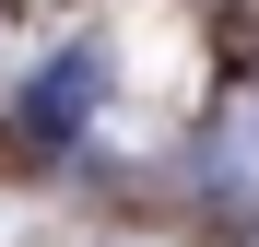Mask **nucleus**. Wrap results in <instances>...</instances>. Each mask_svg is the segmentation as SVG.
<instances>
[{"label": "nucleus", "mask_w": 259, "mask_h": 247, "mask_svg": "<svg viewBox=\"0 0 259 247\" xmlns=\"http://www.w3.org/2000/svg\"><path fill=\"white\" fill-rule=\"evenodd\" d=\"M95 82H106V47H71V59L48 71V82H35V130H48V141H59V130H82Z\"/></svg>", "instance_id": "nucleus-2"}, {"label": "nucleus", "mask_w": 259, "mask_h": 247, "mask_svg": "<svg viewBox=\"0 0 259 247\" xmlns=\"http://www.w3.org/2000/svg\"><path fill=\"white\" fill-rule=\"evenodd\" d=\"M247 247H259V235H247Z\"/></svg>", "instance_id": "nucleus-3"}, {"label": "nucleus", "mask_w": 259, "mask_h": 247, "mask_svg": "<svg viewBox=\"0 0 259 247\" xmlns=\"http://www.w3.org/2000/svg\"><path fill=\"white\" fill-rule=\"evenodd\" d=\"M200 177L224 200H259V71L236 82L224 106H212V141H200Z\"/></svg>", "instance_id": "nucleus-1"}]
</instances>
